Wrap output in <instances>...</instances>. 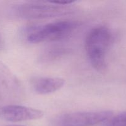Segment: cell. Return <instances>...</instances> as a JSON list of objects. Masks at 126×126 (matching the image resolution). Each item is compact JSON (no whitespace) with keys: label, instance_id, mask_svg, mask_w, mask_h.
<instances>
[{"label":"cell","instance_id":"obj_1","mask_svg":"<svg viewBox=\"0 0 126 126\" xmlns=\"http://www.w3.org/2000/svg\"><path fill=\"white\" fill-rule=\"evenodd\" d=\"M111 30L105 26L93 28L85 39V50L93 67L98 71H105L107 66L106 54L112 42Z\"/></svg>","mask_w":126,"mask_h":126},{"label":"cell","instance_id":"obj_2","mask_svg":"<svg viewBox=\"0 0 126 126\" xmlns=\"http://www.w3.org/2000/svg\"><path fill=\"white\" fill-rule=\"evenodd\" d=\"M81 23L77 21L63 20L28 28L26 38L30 43L56 41L69 38Z\"/></svg>","mask_w":126,"mask_h":126},{"label":"cell","instance_id":"obj_3","mask_svg":"<svg viewBox=\"0 0 126 126\" xmlns=\"http://www.w3.org/2000/svg\"><path fill=\"white\" fill-rule=\"evenodd\" d=\"M49 4H21L14 7V13L23 19L34 20L66 16L74 13L75 11V8L70 5L61 6Z\"/></svg>","mask_w":126,"mask_h":126},{"label":"cell","instance_id":"obj_4","mask_svg":"<svg viewBox=\"0 0 126 126\" xmlns=\"http://www.w3.org/2000/svg\"><path fill=\"white\" fill-rule=\"evenodd\" d=\"M22 84L11 70L0 62V108L15 105L24 98Z\"/></svg>","mask_w":126,"mask_h":126},{"label":"cell","instance_id":"obj_5","mask_svg":"<svg viewBox=\"0 0 126 126\" xmlns=\"http://www.w3.org/2000/svg\"><path fill=\"white\" fill-rule=\"evenodd\" d=\"M112 116L110 111H81L62 115L56 121V126H93L106 122Z\"/></svg>","mask_w":126,"mask_h":126},{"label":"cell","instance_id":"obj_6","mask_svg":"<svg viewBox=\"0 0 126 126\" xmlns=\"http://www.w3.org/2000/svg\"><path fill=\"white\" fill-rule=\"evenodd\" d=\"M43 115L44 113L40 110L19 105H10L0 108V117L6 121L12 123L35 120Z\"/></svg>","mask_w":126,"mask_h":126},{"label":"cell","instance_id":"obj_7","mask_svg":"<svg viewBox=\"0 0 126 126\" xmlns=\"http://www.w3.org/2000/svg\"><path fill=\"white\" fill-rule=\"evenodd\" d=\"M31 84L37 94L45 95L62 88L65 84V80L58 77H35L32 79Z\"/></svg>","mask_w":126,"mask_h":126},{"label":"cell","instance_id":"obj_8","mask_svg":"<svg viewBox=\"0 0 126 126\" xmlns=\"http://www.w3.org/2000/svg\"><path fill=\"white\" fill-rule=\"evenodd\" d=\"M70 52V49L64 46H52L44 50L40 59L43 62H52L61 59Z\"/></svg>","mask_w":126,"mask_h":126},{"label":"cell","instance_id":"obj_9","mask_svg":"<svg viewBox=\"0 0 126 126\" xmlns=\"http://www.w3.org/2000/svg\"><path fill=\"white\" fill-rule=\"evenodd\" d=\"M104 126H126V111L112 116L105 122Z\"/></svg>","mask_w":126,"mask_h":126},{"label":"cell","instance_id":"obj_10","mask_svg":"<svg viewBox=\"0 0 126 126\" xmlns=\"http://www.w3.org/2000/svg\"><path fill=\"white\" fill-rule=\"evenodd\" d=\"M74 2L75 1H73V0H53V1H48L49 3L56 5H61V6H69L74 3Z\"/></svg>","mask_w":126,"mask_h":126},{"label":"cell","instance_id":"obj_11","mask_svg":"<svg viewBox=\"0 0 126 126\" xmlns=\"http://www.w3.org/2000/svg\"><path fill=\"white\" fill-rule=\"evenodd\" d=\"M1 47H2V41H1V37H0V49H1Z\"/></svg>","mask_w":126,"mask_h":126},{"label":"cell","instance_id":"obj_12","mask_svg":"<svg viewBox=\"0 0 126 126\" xmlns=\"http://www.w3.org/2000/svg\"><path fill=\"white\" fill-rule=\"evenodd\" d=\"M5 126H21V125H7Z\"/></svg>","mask_w":126,"mask_h":126}]
</instances>
